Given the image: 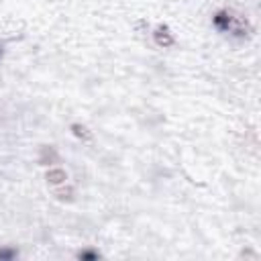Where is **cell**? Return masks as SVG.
Segmentation results:
<instances>
[{"instance_id": "6da1fadb", "label": "cell", "mask_w": 261, "mask_h": 261, "mask_svg": "<svg viewBox=\"0 0 261 261\" xmlns=\"http://www.w3.org/2000/svg\"><path fill=\"white\" fill-rule=\"evenodd\" d=\"M14 255V251H0V259L2 257H12Z\"/></svg>"}]
</instances>
